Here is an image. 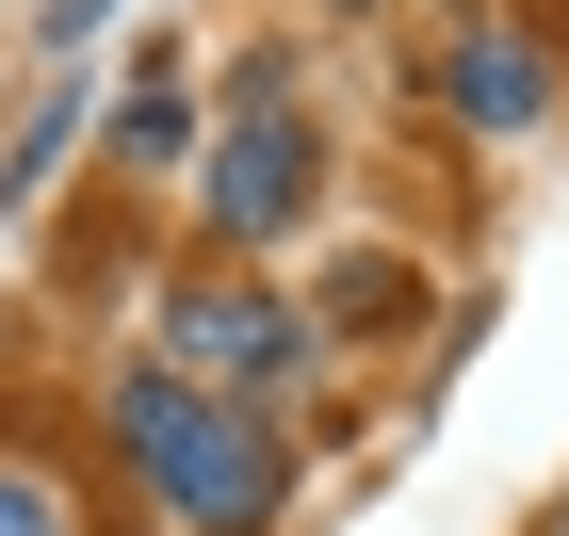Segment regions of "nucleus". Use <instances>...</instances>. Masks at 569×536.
I'll list each match as a JSON object with an SVG mask.
<instances>
[{"label": "nucleus", "instance_id": "4", "mask_svg": "<svg viewBox=\"0 0 569 536\" xmlns=\"http://www.w3.org/2000/svg\"><path fill=\"white\" fill-rule=\"evenodd\" d=\"M439 114H472V131H537V114H553V49L505 33V17L456 33V49H439Z\"/></svg>", "mask_w": 569, "mask_h": 536}, {"label": "nucleus", "instance_id": "3", "mask_svg": "<svg viewBox=\"0 0 569 536\" xmlns=\"http://www.w3.org/2000/svg\"><path fill=\"white\" fill-rule=\"evenodd\" d=\"M196 195H212L228 244H277V227L326 212V146H309V114H228L212 163H196Z\"/></svg>", "mask_w": 569, "mask_h": 536}, {"label": "nucleus", "instance_id": "1", "mask_svg": "<svg viewBox=\"0 0 569 536\" xmlns=\"http://www.w3.org/2000/svg\"><path fill=\"white\" fill-rule=\"evenodd\" d=\"M114 439L163 488V520H196V536H277V504H293V439L261 406H228V391H179L163 357L114 374Z\"/></svg>", "mask_w": 569, "mask_h": 536}, {"label": "nucleus", "instance_id": "6", "mask_svg": "<svg viewBox=\"0 0 569 536\" xmlns=\"http://www.w3.org/2000/svg\"><path fill=\"white\" fill-rule=\"evenodd\" d=\"M0 536H66V488L49 472H0Z\"/></svg>", "mask_w": 569, "mask_h": 536}, {"label": "nucleus", "instance_id": "5", "mask_svg": "<svg viewBox=\"0 0 569 536\" xmlns=\"http://www.w3.org/2000/svg\"><path fill=\"white\" fill-rule=\"evenodd\" d=\"M407 310H423V261H391V244H358V261L326 276V325H342V342H391Z\"/></svg>", "mask_w": 569, "mask_h": 536}, {"label": "nucleus", "instance_id": "7", "mask_svg": "<svg viewBox=\"0 0 569 536\" xmlns=\"http://www.w3.org/2000/svg\"><path fill=\"white\" fill-rule=\"evenodd\" d=\"M521 536H569V488H553V504H537V520H521Z\"/></svg>", "mask_w": 569, "mask_h": 536}, {"label": "nucleus", "instance_id": "2", "mask_svg": "<svg viewBox=\"0 0 569 536\" xmlns=\"http://www.w3.org/2000/svg\"><path fill=\"white\" fill-rule=\"evenodd\" d=\"M163 374H179V391L261 406V391H293V374H309V325L277 310L261 276H179V293H163Z\"/></svg>", "mask_w": 569, "mask_h": 536}]
</instances>
